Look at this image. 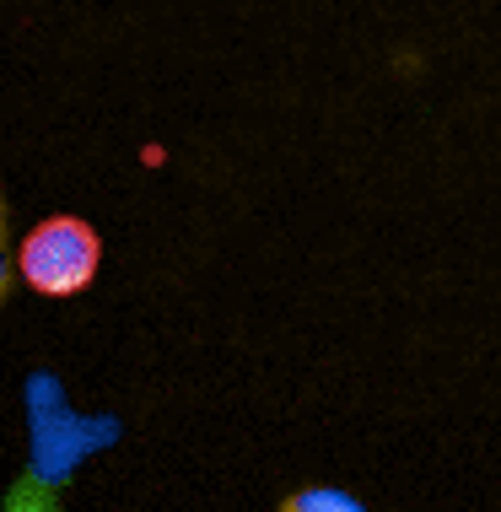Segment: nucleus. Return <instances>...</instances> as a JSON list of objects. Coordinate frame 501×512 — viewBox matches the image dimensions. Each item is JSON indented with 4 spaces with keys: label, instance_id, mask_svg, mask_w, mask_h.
<instances>
[{
    "label": "nucleus",
    "instance_id": "obj_1",
    "mask_svg": "<svg viewBox=\"0 0 501 512\" xmlns=\"http://www.w3.org/2000/svg\"><path fill=\"white\" fill-rule=\"evenodd\" d=\"M33 459H27V475L17 480V491L6 496V512H60V480L71 475L76 459L92 453L97 432H114L108 421H76L60 399V383L54 378H33Z\"/></svg>",
    "mask_w": 501,
    "mask_h": 512
},
{
    "label": "nucleus",
    "instance_id": "obj_2",
    "mask_svg": "<svg viewBox=\"0 0 501 512\" xmlns=\"http://www.w3.org/2000/svg\"><path fill=\"white\" fill-rule=\"evenodd\" d=\"M103 270V232L76 211L38 216L17 238V281L38 297H81Z\"/></svg>",
    "mask_w": 501,
    "mask_h": 512
},
{
    "label": "nucleus",
    "instance_id": "obj_3",
    "mask_svg": "<svg viewBox=\"0 0 501 512\" xmlns=\"http://www.w3.org/2000/svg\"><path fill=\"white\" fill-rule=\"evenodd\" d=\"M275 512H367V507L340 486H302V491H291Z\"/></svg>",
    "mask_w": 501,
    "mask_h": 512
},
{
    "label": "nucleus",
    "instance_id": "obj_4",
    "mask_svg": "<svg viewBox=\"0 0 501 512\" xmlns=\"http://www.w3.org/2000/svg\"><path fill=\"white\" fill-rule=\"evenodd\" d=\"M11 286H17V232H11V205L0 189V308H6Z\"/></svg>",
    "mask_w": 501,
    "mask_h": 512
}]
</instances>
